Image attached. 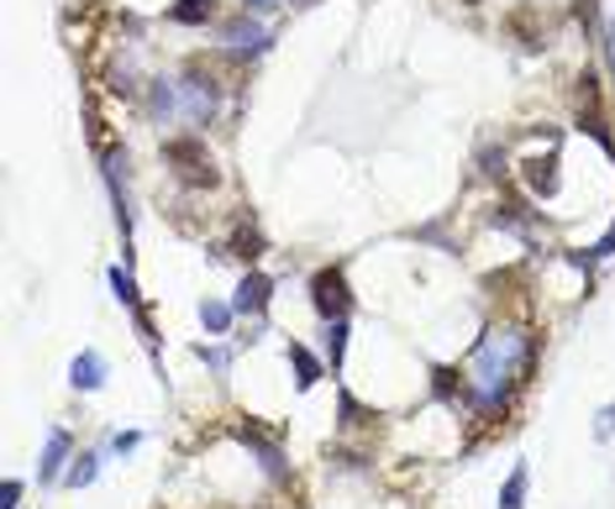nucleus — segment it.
<instances>
[{"label":"nucleus","instance_id":"nucleus-22","mask_svg":"<svg viewBox=\"0 0 615 509\" xmlns=\"http://www.w3.org/2000/svg\"><path fill=\"white\" fill-rule=\"evenodd\" d=\"M0 509H21V478H6V483H0Z\"/></svg>","mask_w":615,"mask_h":509},{"label":"nucleus","instance_id":"nucleus-14","mask_svg":"<svg viewBox=\"0 0 615 509\" xmlns=\"http://www.w3.org/2000/svg\"><path fill=\"white\" fill-rule=\"evenodd\" d=\"M337 426H342V431H374V426H379V410H363L353 394L342 389L337 394Z\"/></svg>","mask_w":615,"mask_h":509},{"label":"nucleus","instance_id":"nucleus-18","mask_svg":"<svg viewBox=\"0 0 615 509\" xmlns=\"http://www.w3.org/2000/svg\"><path fill=\"white\" fill-rule=\"evenodd\" d=\"M232 305H221V299H200V326H205V332L211 336H226L232 332Z\"/></svg>","mask_w":615,"mask_h":509},{"label":"nucleus","instance_id":"nucleus-11","mask_svg":"<svg viewBox=\"0 0 615 509\" xmlns=\"http://www.w3.org/2000/svg\"><path fill=\"white\" fill-rule=\"evenodd\" d=\"M263 247H269V242H263L259 221H253V216H238V226H232V242H226V253L242 257V263H259Z\"/></svg>","mask_w":615,"mask_h":509},{"label":"nucleus","instance_id":"nucleus-24","mask_svg":"<svg viewBox=\"0 0 615 509\" xmlns=\"http://www.w3.org/2000/svg\"><path fill=\"white\" fill-rule=\"evenodd\" d=\"M578 17H584L589 32H599V0H578Z\"/></svg>","mask_w":615,"mask_h":509},{"label":"nucleus","instance_id":"nucleus-27","mask_svg":"<svg viewBox=\"0 0 615 509\" xmlns=\"http://www.w3.org/2000/svg\"><path fill=\"white\" fill-rule=\"evenodd\" d=\"M468 6H478V0H468Z\"/></svg>","mask_w":615,"mask_h":509},{"label":"nucleus","instance_id":"nucleus-12","mask_svg":"<svg viewBox=\"0 0 615 509\" xmlns=\"http://www.w3.org/2000/svg\"><path fill=\"white\" fill-rule=\"evenodd\" d=\"M284 357H290V368H295V389H300V394H311L321 378H326V368H321V357L311 353V347L290 342V347H284Z\"/></svg>","mask_w":615,"mask_h":509},{"label":"nucleus","instance_id":"nucleus-16","mask_svg":"<svg viewBox=\"0 0 615 509\" xmlns=\"http://www.w3.org/2000/svg\"><path fill=\"white\" fill-rule=\"evenodd\" d=\"M211 11H216V0H174V6H169V21H179V27H205Z\"/></svg>","mask_w":615,"mask_h":509},{"label":"nucleus","instance_id":"nucleus-17","mask_svg":"<svg viewBox=\"0 0 615 509\" xmlns=\"http://www.w3.org/2000/svg\"><path fill=\"white\" fill-rule=\"evenodd\" d=\"M95 478H100V451H80V457L69 462V472H63V483H69V489H90Z\"/></svg>","mask_w":615,"mask_h":509},{"label":"nucleus","instance_id":"nucleus-19","mask_svg":"<svg viewBox=\"0 0 615 509\" xmlns=\"http://www.w3.org/2000/svg\"><path fill=\"white\" fill-rule=\"evenodd\" d=\"M111 289H117V299L127 305V311H142L138 278H132V268H127V263H117V268H111Z\"/></svg>","mask_w":615,"mask_h":509},{"label":"nucleus","instance_id":"nucleus-20","mask_svg":"<svg viewBox=\"0 0 615 509\" xmlns=\"http://www.w3.org/2000/svg\"><path fill=\"white\" fill-rule=\"evenodd\" d=\"M195 357L211 373H226V368H232V353H226V347H205V342H195Z\"/></svg>","mask_w":615,"mask_h":509},{"label":"nucleus","instance_id":"nucleus-8","mask_svg":"<svg viewBox=\"0 0 615 509\" xmlns=\"http://www.w3.org/2000/svg\"><path fill=\"white\" fill-rule=\"evenodd\" d=\"M105 378H111V368H105V357L95 353V347H84L74 363H69V384L80 394H95V389H105Z\"/></svg>","mask_w":615,"mask_h":509},{"label":"nucleus","instance_id":"nucleus-4","mask_svg":"<svg viewBox=\"0 0 615 509\" xmlns=\"http://www.w3.org/2000/svg\"><path fill=\"white\" fill-rule=\"evenodd\" d=\"M232 436H238L242 447H248L253 457H259V462H263V472H269L274 483H284V478H290V468H284V447H279V431H263L259 420L248 415L242 426H232Z\"/></svg>","mask_w":615,"mask_h":509},{"label":"nucleus","instance_id":"nucleus-26","mask_svg":"<svg viewBox=\"0 0 615 509\" xmlns=\"http://www.w3.org/2000/svg\"><path fill=\"white\" fill-rule=\"evenodd\" d=\"M605 38H611L605 48H611V69H615V27H605Z\"/></svg>","mask_w":615,"mask_h":509},{"label":"nucleus","instance_id":"nucleus-2","mask_svg":"<svg viewBox=\"0 0 615 509\" xmlns=\"http://www.w3.org/2000/svg\"><path fill=\"white\" fill-rule=\"evenodd\" d=\"M163 163L174 169V179L184 184V190H216L221 184L216 157L205 153V142L200 138H169L163 142Z\"/></svg>","mask_w":615,"mask_h":509},{"label":"nucleus","instance_id":"nucleus-9","mask_svg":"<svg viewBox=\"0 0 615 509\" xmlns=\"http://www.w3.org/2000/svg\"><path fill=\"white\" fill-rule=\"evenodd\" d=\"M221 38H226V48H232V53H263V48H269V32H263V21H248V17H238V21H226V27H221Z\"/></svg>","mask_w":615,"mask_h":509},{"label":"nucleus","instance_id":"nucleus-13","mask_svg":"<svg viewBox=\"0 0 615 509\" xmlns=\"http://www.w3.org/2000/svg\"><path fill=\"white\" fill-rule=\"evenodd\" d=\"M321 353H326V368L342 373V363H347V320H321Z\"/></svg>","mask_w":615,"mask_h":509},{"label":"nucleus","instance_id":"nucleus-25","mask_svg":"<svg viewBox=\"0 0 615 509\" xmlns=\"http://www.w3.org/2000/svg\"><path fill=\"white\" fill-rule=\"evenodd\" d=\"M589 257H595V263H599V257H615V226H611L605 236H599L595 247H589Z\"/></svg>","mask_w":615,"mask_h":509},{"label":"nucleus","instance_id":"nucleus-6","mask_svg":"<svg viewBox=\"0 0 615 509\" xmlns=\"http://www.w3.org/2000/svg\"><path fill=\"white\" fill-rule=\"evenodd\" d=\"M69 462H74V436L63 431V426H53V431H48V441H42V457H38V483H42V489L63 483Z\"/></svg>","mask_w":615,"mask_h":509},{"label":"nucleus","instance_id":"nucleus-10","mask_svg":"<svg viewBox=\"0 0 615 509\" xmlns=\"http://www.w3.org/2000/svg\"><path fill=\"white\" fill-rule=\"evenodd\" d=\"M521 179H526V190H532L536 200H553L557 195V153L526 157V163H521Z\"/></svg>","mask_w":615,"mask_h":509},{"label":"nucleus","instance_id":"nucleus-7","mask_svg":"<svg viewBox=\"0 0 615 509\" xmlns=\"http://www.w3.org/2000/svg\"><path fill=\"white\" fill-rule=\"evenodd\" d=\"M269 299H274V278L259 274V268H248V274H242V284H238V299H232V311L263 320V315H269Z\"/></svg>","mask_w":615,"mask_h":509},{"label":"nucleus","instance_id":"nucleus-15","mask_svg":"<svg viewBox=\"0 0 615 509\" xmlns=\"http://www.w3.org/2000/svg\"><path fill=\"white\" fill-rule=\"evenodd\" d=\"M526 489H532V468H526V462H516V468H511V478L500 483L495 509H526Z\"/></svg>","mask_w":615,"mask_h":509},{"label":"nucleus","instance_id":"nucleus-3","mask_svg":"<svg viewBox=\"0 0 615 509\" xmlns=\"http://www.w3.org/2000/svg\"><path fill=\"white\" fill-rule=\"evenodd\" d=\"M311 311L321 320H347L353 315V289H347V268L342 263H326L311 274Z\"/></svg>","mask_w":615,"mask_h":509},{"label":"nucleus","instance_id":"nucleus-23","mask_svg":"<svg viewBox=\"0 0 615 509\" xmlns=\"http://www.w3.org/2000/svg\"><path fill=\"white\" fill-rule=\"evenodd\" d=\"M138 447H142L138 431H117V436H111V451H117V457H127V451H138Z\"/></svg>","mask_w":615,"mask_h":509},{"label":"nucleus","instance_id":"nucleus-1","mask_svg":"<svg viewBox=\"0 0 615 509\" xmlns=\"http://www.w3.org/2000/svg\"><path fill=\"white\" fill-rule=\"evenodd\" d=\"M536 357H542V342H536V332L516 326V320L490 326V332L478 336L474 357H468V378H474V389H478L474 420L500 415L521 389H526V384H532Z\"/></svg>","mask_w":615,"mask_h":509},{"label":"nucleus","instance_id":"nucleus-5","mask_svg":"<svg viewBox=\"0 0 615 509\" xmlns=\"http://www.w3.org/2000/svg\"><path fill=\"white\" fill-rule=\"evenodd\" d=\"M432 394H437L447 410H468V415H474V405H478L474 378H468L463 368H453V363H437V368H432Z\"/></svg>","mask_w":615,"mask_h":509},{"label":"nucleus","instance_id":"nucleus-21","mask_svg":"<svg viewBox=\"0 0 615 509\" xmlns=\"http://www.w3.org/2000/svg\"><path fill=\"white\" fill-rule=\"evenodd\" d=\"M595 436H599V441H611V436H615V399L595 415Z\"/></svg>","mask_w":615,"mask_h":509}]
</instances>
